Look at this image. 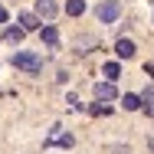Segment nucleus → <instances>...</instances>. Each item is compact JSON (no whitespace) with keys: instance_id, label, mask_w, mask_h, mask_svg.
<instances>
[{"instance_id":"f03ea898","label":"nucleus","mask_w":154,"mask_h":154,"mask_svg":"<svg viewBox=\"0 0 154 154\" xmlns=\"http://www.w3.org/2000/svg\"><path fill=\"white\" fill-rule=\"evenodd\" d=\"M95 17H98L102 23H115V20L122 17V7H118V3H112V0H105V3H98V7H95Z\"/></svg>"},{"instance_id":"423d86ee","label":"nucleus","mask_w":154,"mask_h":154,"mask_svg":"<svg viewBox=\"0 0 154 154\" xmlns=\"http://www.w3.org/2000/svg\"><path fill=\"white\" fill-rule=\"evenodd\" d=\"M66 13L69 17H82L85 13V0H66Z\"/></svg>"},{"instance_id":"7ed1b4c3","label":"nucleus","mask_w":154,"mask_h":154,"mask_svg":"<svg viewBox=\"0 0 154 154\" xmlns=\"http://www.w3.org/2000/svg\"><path fill=\"white\" fill-rule=\"evenodd\" d=\"M92 92H95V98H102V102H115V98H118V92H115L112 82H98Z\"/></svg>"},{"instance_id":"39448f33","label":"nucleus","mask_w":154,"mask_h":154,"mask_svg":"<svg viewBox=\"0 0 154 154\" xmlns=\"http://www.w3.org/2000/svg\"><path fill=\"white\" fill-rule=\"evenodd\" d=\"M115 53H118L122 59H131V56H134V43H131V39H118V46H115Z\"/></svg>"},{"instance_id":"20e7f679","label":"nucleus","mask_w":154,"mask_h":154,"mask_svg":"<svg viewBox=\"0 0 154 154\" xmlns=\"http://www.w3.org/2000/svg\"><path fill=\"white\" fill-rule=\"evenodd\" d=\"M36 17L49 23V20L56 17V3H53V0H36Z\"/></svg>"},{"instance_id":"4468645a","label":"nucleus","mask_w":154,"mask_h":154,"mask_svg":"<svg viewBox=\"0 0 154 154\" xmlns=\"http://www.w3.org/2000/svg\"><path fill=\"white\" fill-rule=\"evenodd\" d=\"M148 72H151V75H154V62H151V66H148Z\"/></svg>"},{"instance_id":"1a4fd4ad","label":"nucleus","mask_w":154,"mask_h":154,"mask_svg":"<svg viewBox=\"0 0 154 154\" xmlns=\"http://www.w3.org/2000/svg\"><path fill=\"white\" fill-rule=\"evenodd\" d=\"M43 43H46V46H59V33H56V26H43Z\"/></svg>"},{"instance_id":"0eeeda50","label":"nucleus","mask_w":154,"mask_h":154,"mask_svg":"<svg viewBox=\"0 0 154 154\" xmlns=\"http://www.w3.org/2000/svg\"><path fill=\"white\" fill-rule=\"evenodd\" d=\"M122 105L128 108V112H138L144 102H141V95H131V92H128V95H122Z\"/></svg>"},{"instance_id":"9b49d317","label":"nucleus","mask_w":154,"mask_h":154,"mask_svg":"<svg viewBox=\"0 0 154 154\" xmlns=\"http://www.w3.org/2000/svg\"><path fill=\"white\" fill-rule=\"evenodd\" d=\"M23 33H26L23 26H10V30L3 33V39H7V43H20V39H23Z\"/></svg>"},{"instance_id":"6e6552de","label":"nucleus","mask_w":154,"mask_h":154,"mask_svg":"<svg viewBox=\"0 0 154 154\" xmlns=\"http://www.w3.org/2000/svg\"><path fill=\"white\" fill-rule=\"evenodd\" d=\"M102 75H108V82H115V79L122 75V66H118V62H105V66H102Z\"/></svg>"},{"instance_id":"ddd939ff","label":"nucleus","mask_w":154,"mask_h":154,"mask_svg":"<svg viewBox=\"0 0 154 154\" xmlns=\"http://www.w3.org/2000/svg\"><path fill=\"white\" fill-rule=\"evenodd\" d=\"M0 23H7V10L3 7H0Z\"/></svg>"},{"instance_id":"9d476101","label":"nucleus","mask_w":154,"mask_h":154,"mask_svg":"<svg viewBox=\"0 0 154 154\" xmlns=\"http://www.w3.org/2000/svg\"><path fill=\"white\" fill-rule=\"evenodd\" d=\"M20 26H23V30H36V26H39V17H36V13H20Z\"/></svg>"},{"instance_id":"f8f14e48","label":"nucleus","mask_w":154,"mask_h":154,"mask_svg":"<svg viewBox=\"0 0 154 154\" xmlns=\"http://www.w3.org/2000/svg\"><path fill=\"white\" fill-rule=\"evenodd\" d=\"M141 102H144V108H148V115L154 118V89H144V95H141Z\"/></svg>"},{"instance_id":"f257e3e1","label":"nucleus","mask_w":154,"mask_h":154,"mask_svg":"<svg viewBox=\"0 0 154 154\" xmlns=\"http://www.w3.org/2000/svg\"><path fill=\"white\" fill-rule=\"evenodd\" d=\"M10 62H13L17 69L30 72V75H36V72L43 69V59H39L36 53H13V56H10Z\"/></svg>"}]
</instances>
